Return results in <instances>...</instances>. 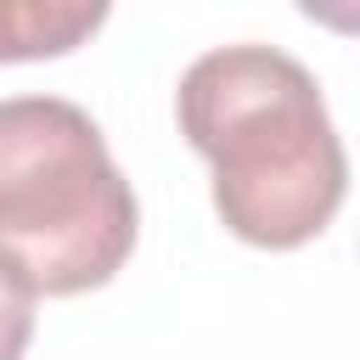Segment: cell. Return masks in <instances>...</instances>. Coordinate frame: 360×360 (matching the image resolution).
Here are the masks:
<instances>
[{"label":"cell","instance_id":"obj_1","mask_svg":"<svg viewBox=\"0 0 360 360\" xmlns=\"http://www.w3.org/2000/svg\"><path fill=\"white\" fill-rule=\"evenodd\" d=\"M186 141L214 163V208L253 248H298L343 202L349 158L315 73L276 45H219L180 73Z\"/></svg>","mask_w":360,"mask_h":360},{"label":"cell","instance_id":"obj_2","mask_svg":"<svg viewBox=\"0 0 360 360\" xmlns=\"http://www.w3.org/2000/svg\"><path fill=\"white\" fill-rule=\"evenodd\" d=\"M141 208L96 118L62 96L0 101V253L34 292L112 281L135 253Z\"/></svg>","mask_w":360,"mask_h":360},{"label":"cell","instance_id":"obj_3","mask_svg":"<svg viewBox=\"0 0 360 360\" xmlns=\"http://www.w3.org/2000/svg\"><path fill=\"white\" fill-rule=\"evenodd\" d=\"M107 22L101 0H0V62L62 56Z\"/></svg>","mask_w":360,"mask_h":360},{"label":"cell","instance_id":"obj_4","mask_svg":"<svg viewBox=\"0 0 360 360\" xmlns=\"http://www.w3.org/2000/svg\"><path fill=\"white\" fill-rule=\"evenodd\" d=\"M34 281L0 253V360H22L34 338Z\"/></svg>","mask_w":360,"mask_h":360}]
</instances>
